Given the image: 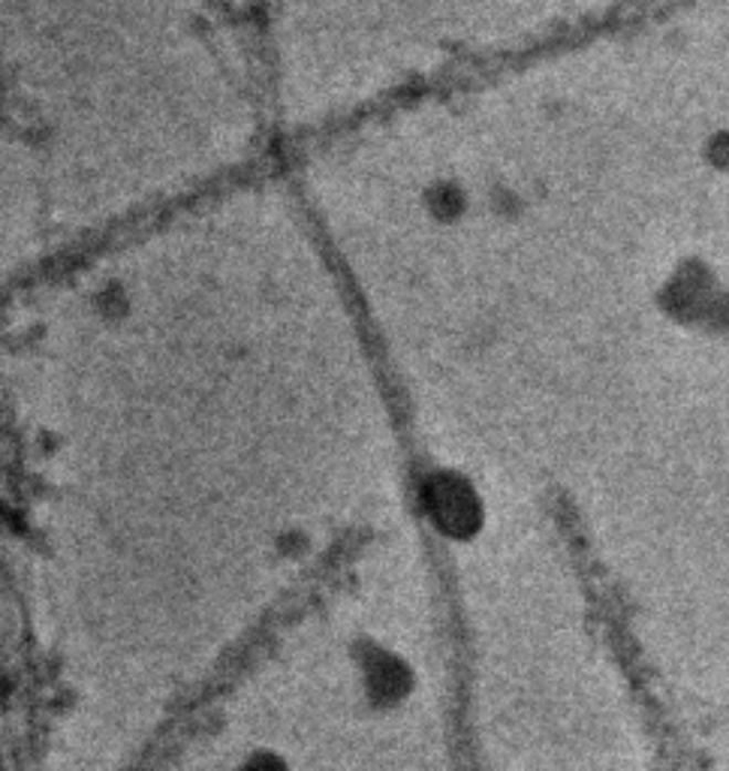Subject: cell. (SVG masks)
Segmentation results:
<instances>
[{"mask_svg": "<svg viewBox=\"0 0 729 771\" xmlns=\"http://www.w3.org/2000/svg\"><path fill=\"white\" fill-rule=\"evenodd\" d=\"M368 684H371V694H374L380 703H392L398 696H404V690L410 687V673L395 657L377 654L374 661H371V666H368Z\"/></svg>", "mask_w": 729, "mask_h": 771, "instance_id": "7a4b0ae2", "label": "cell"}, {"mask_svg": "<svg viewBox=\"0 0 729 771\" xmlns=\"http://www.w3.org/2000/svg\"><path fill=\"white\" fill-rule=\"evenodd\" d=\"M244 771H284V762L275 760V757H268V753H263V757H256L251 765Z\"/></svg>", "mask_w": 729, "mask_h": 771, "instance_id": "3957f363", "label": "cell"}, {"mask_svg": "<svg viewBox=\"0 0 729 771\" xmlns=\"http://www.w3.org/2000/svg\"><path fill=\"white\" fill-rule=\"evenodd\" d=\"M431 513L437 518L446 534H455V537H464L471 534L476 525V507L471 504V497L464 488L453 483H441L431 495Z\"/></svg>", "mask_w": 729, "mask_h": 771, "instance_id": "6da1fadb", "label": "cell"}]
</instances>
